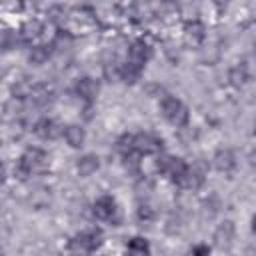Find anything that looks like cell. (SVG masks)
Returning a JSON list of instances; mask_svg holds the SVG:
<instances>
[{"label":"cell","mask_w":256,"mask_h":256,"mask_svg":"<svg viewBox=\"0 0 256 256\" xmlns=\"http://www.w3.org/2000/svg\"><path fill=\"white\" fill-rule=\"evenodd\" d=\"M44 48H46V46H36V48H32V52H30V62L42 64V62L48 58V52H46Z\"/></svg>","instance_id":"obj_16"},{"label":"cell","mask_w":256,"mask_h":256,"mask_svg":"<svg viewBox=\"0 0 256 256\" xmlns=\"http://www.w3.org/2000/svg\"><path fill=\"white\" fill-rule=\"evenodd\" d=\"M160 112L162 116L172 124V126H186L188 124V108L184 106V102L176 96L166 94L160 100Z\"/></svg>","instance_id":"obj_2"},{"label":"cell","mask_w":256,"mask_h":256,"mask_svg":"<svg viewBox=\"0 0 256 256\" xmlns=\"http://www.w3.org/2000/svg\"><path fill=\"white\" fill-rule=\"evenodd\" d=\"M242 256H256V248H246Z\"/></svg>","instance_id":"obj_18"},{"label":"cell","mask_w":256,"mask_h":256,"mask_svg":"<svg viewBox=\"0 0 256 256\" xmlns=\"http://www.w3.org/2000/svg\"><path fill=\"white\" fill-rule=\"evenodd\" d=\"M184 256H210V248L206 244H196L192 246Z\"/></svg>","instance_id":"obj_17"},{"label":"cell","mask_w":256,"mask_h":256,"mask_svg":"<svg viewBox=\"0 0 256 256\" xmlns=\"http://www.w3.org/2000/svg\"><path fill=\"white\" fill-rule=\"evenodd\" d=\"M34 132H36V136H40L42 140H54V138H58L64 130L60 128V124H58L56 120H52V118H40V120L34 124Z\"/></svg>","instance_id":"obj_7"},{"label":"cell","mask_w":256,"mask_h":256,"mask_svg":"<svg viewBox=\"0 0 256 256\" xmlns=\"http://www.w3.org/2000/svg\"><path fill=\"white\" fill-rule=\"evenodd\" d=\"M42 22L40 20H36V18H32V20H26L24 22V26L20 28V38L24 40V42H30V40H34V38H38L40 36V32H42Z\"/></svg>","instance_id":"obj_13"},{"label":"cell","mask_w":256,"mask_h":256,"mask_svg":"<svg viewBox=\"0 0 256 256\" xmlns=\"http://www.w3.org/2000/svg\"><path fill=\"white\" fill-rule=\"evenodd\" d=\"M126 256H150V246L144 238L136 236L126 244Z\"/></svg>","instance_id":"obj_14"},{"label":"cell","mask_w":256,"mask_h":256,"mask_svg":"<svg viewBox=\"0 0 256 256\" xmlns=\"http://www.w3.org/2000/svg\"><path fill=\"white\" fill-rule=\"evenodd\" d=\"M228 80L236 88H240L242 84H246V80H248V68H246V64L244 62H238L236 66H232L228 70Z\"/></svg>","instance_id":"obj_15"},{"label":"cell","mask_w":256,"mask_h":256,"mask_svg":"<svg viewBox=\"0 0 256 256\" xmlns=\"http://www.w3.org/2000/svg\"><path fill=\"white\" fill-rule=\"evenodd\" d=\"M150 58V48L144 40H134L128 48V54H126V62L120 66V78L126 82V84H132L140 78L146 62Z\"/></svg>","instance_id":"obj_1"},{"label":"cell","mask_w":256,"mask_h":256,"mask_svg":"<svg viewBox=\"0 0 256 256\" xmlns=\"http://www.w3.org/2000/svg\"><path fill=\"white\" fill-rule=\"evenodd\" d=\"M252 232H256V214L252 216Z\"/></svg>","instance_id":"obj_19"},{"label":"cell","mask_w":256,"mask_h":256,"mask_svg":"<svg viewBox=\"0 0 256 256\" xmlns=\"http://www.w3.org/2000/svg\"><path fill=\"white\" fill-rule=\"evenodd\" d=\"M252 52H254V56H256V42H254V50H252Z\"/></svg>","instance_id":"obj_20"},{"label":"cell","mask_w":256,"mask_h":256,"mask_svg":"<svg viewBox=\"0 0 256 256\" xmlns=\"http://www.w3.org/2000/svg\"><path fill=\"white\" fill-rule=\"evenodd\" d=\"M212 164H214V168L220 170V172H232V170L236 168V156H234V152H232L230 148H220V150L214 154Z\"/></svg>","instance_id":"obj_10"},{"label":"cell","mask_w":256,"mask_h":256,"mask_svg":"<svg viewBox=\"0 0 256 256\" xmlns=\"http://www.w3.org/2000/svg\"><path fill=\"white\" fill-rule=\"evenodd\" d=\"M102 244V232L92 228V230H84L82 234H78L72 242H70V250L78 256H84L92 250H96Z\"/></svg>","instance_id":"obj_4"},{"label":"cell","mask_w":256,"mask_h":256,"mask_svg":"<svg viewBox=\"0 0 256 256\" xmlns=\"http://www.w3.org/2000/svg\"><path fill=\"white\" fill-rule=\"evenodd\" d=\"M116 212H118L116 200H114L112 196H108V194L100 196V198L94 202V206H92V214H94L98 220H114Z\"/></svg>","instance_id":"obj_6"},{"label":"cell","mask_w":256,"mask_h":256,"mask_svg":"<svg viewBox=\"0 0 256 256\" xmlns=\"http://www.w3.org/2000/svg\"><path fill=\"white\" fill-rule=\"evenodd\" d=\"M74 90H76V94H78L84 102H92V100H96L100 86H98V82H96L94 78L84 76V78H78V80H76Z\"/></svg>","instance_id":"obj_9"},{"label":"cell","mask_w":256,"mask_h":256,"mask_svg":"<svg viewBox=\"0 0 256 256\" xmlns=\"http://www.w3.org/2000/svg\"><path fill=\"white\" fill-rule=\"evenodd\" d=\"M48 168V156L44 150L40 148H28L22 156H20V164H18V172L22 176H32V174H40Z\"/></svg>","instance_id":"obj_3"},{"label":"cell","mask_w":256,"mask_h":256,"mask_svg":"<svg viewBox=\"0 0 256 256\" xmlns=\"http://www.w3.org/2000/svg\"><path fill=\"white\" fill-rule=\"evenodd\" d=\"M64 138H66L70 148H82L84 140H86V132L80 124H68L64 128Z\"/></svg>","instance_id":"obj_12"},{"label":"cell","mask_w":256,"mask_h":256,"mask_svg":"<svg viewBox=\"0 0 256 256\" xmlns=\"http://www.w3.org/2000/svg\"><path fill=\"white\" fill-rule=\"evenodd\" d=\"M234 234H236L234 222H232V220H224V222L214 230V244H216L218 248L226 250V248H230V246H232Z\"/></svg>","instance_id":"obj_8"},{"label":"cell","mask_w":256,"mask_h":256,"mask_svg":"<svg viewBox=\"0 0 256 256\" xmlns=\"http://www.w3.org/2000/svg\"><path fill=\"white\" fill-rule=\"evenodd\" d=\"M98 168H100V160H98L96 154H84V156H80L78 162H76V170H78V174H80L82 178L92 176Z\"/></svg>","instance_id":"obj_11"},{"label":"cell","mask_w":256,"mask_h":256,"mask_svg":"<svg viewBox=\"0 0 256 256\" xmlns=\"http://www.w3.org/2000/svg\"><path fill=\"white\" fill-rule=\"evenodd\" d=\"M132 148L138 154H158L162 150V140L150 132H138L132 136Z\"/></svg>","instance_id":"obj_5"},{"label":"cell","mask_w":256,"mask_h":256,"mask_svg":"<svg viewBox=\"0 0 256 256\" xmlns=\"http://www.w3.org/2000/svg\"><path fill=\"white\" fill-rule=\"evenodd\" d=\"M254 136H256V120H254Z\"/></svg>","instance_id":"obj_21"}]
</instances>
